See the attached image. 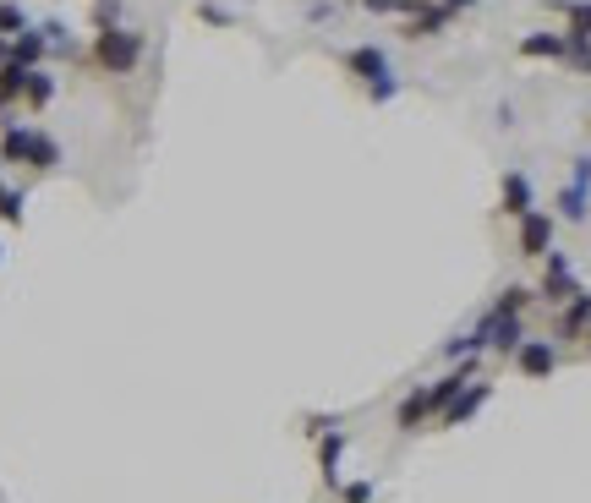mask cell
I'll return each instance as SVG.
<instances>
[{"mask_svg":"<svg viewBox=\"0 0 591 503\" xmlns=\"http://www.w3.org/2000/svg\"><path fill=\"white\" fill-rule=\"evenodd\" d=\"M586 329H591V290L559 307V339H586Z\"/></svg>","mask_w":591,"mask_h":503,"instance_id":"obj_11","label":"cell"},{"mask_svg":"<svg viewBox=\"0 0 591 503\" xmlns=\"http://www.w3.org/2000/svg\"><path fill=\"white\" fill-rule=\"evenodd\" d=\"M531 208H537V186H531V175L526 170H504V181H498V214L526 219Z\"/></svg>","mask_w":591,"mask_h":503,"instance_id":"obj_5","label":"cell"},{"mask_svg":"<svg viewBox=\"0 0 591 503\" xmlns=\"http://www.w3.org/2000/svg\"><path fill=\"white\" fill-rule=\"evenodd\" d=\"M340 460H345V432L329 427L318 438V471H323V487H329V493H340Z\"/></svg>","mask_w":591,"mask_h":503,"instance_id":"obj_9","label":"cell"},{"mask_svg":"<svg viewBox=\"0 0 591 503\" xmlns=\"http://www.w3.org/2000/svg\"><path fill=\"white\" fill-rule=\"evenodd\" d=\"M99 28H121V6H115V0H99Z\"/></svg>","mask_w":591,"mask_h":503,"instance_id":"obj_26","label":"cell"},{"mask_svg":"<svg viewBox=\"0 0 591 503\" xmlns=\"http://www.w3.org/2000/svg\"><path fill=\"white\" fill-rule=\"evenodd\" d=\"M586 197H591V159H575V175L564 181V192H559V219L581 225V219H586Z\"/></svg>","mask_w":591,"mask_h":503,"instance_id":"obj_7","label":"cell"},{"mask_svg":"<svg viewBox=\"0 0 591 503\" xmlns=\"http://www.w3.org/2000/svg\"><path fill=\"white\" fill-rule=\"evenodd\" d=\"M586 350H591V329H586Z\"/></svg>","mask_w":591,"mask_h":503,"instance_id":"obj_30","label":"cell"},{"mask_svg":"<svg viewBox=\"0 0 591 503\" xmlns=\"http://www.w3.org/2000/svg\"><path fill=\"white\" fill-rule=\"evenodd\" d=\"M488 400H493V383H466V389L455 394V405H449V411L438 416V421H444V427H460V421H471Z\"/></svg>","mask_w":591,"mask_h":503,"instance_id":"obj_10","label":"cell"},{"mask_svg":"<svg viewBox=\"0 0 591 503\" xmlns=\"http://www.w3.org/2000/svg\"><path fill=\"white\" fill-rule=\"evenodd\" d=\"M340 503H373V482H340Z\"/></svg>","mask_w":591,"mask_h":503,"instance_id":"obj_25","label":"cell"},{"mask_svg":"<svg viewBox=\"0 0 591 503\" xmlns=\"http://www.w3.org/2000/svg\"><path fill=\"white\" fill-rule=\"evenodd\" d=\"M22 208H28V197L0 181V219H6V225H22Z\"/></svg>","mask_w":591,"mask_h":503,"instance_id":"obj_23","label":"cell"},{"mask_svg":"<svg viewBox=\"0 0 591 503\" xmlns=\"http://www.w3.org/2000/svg\"><path fill=\"white\" fill-rule=\"evenodd\" d=\"M564 33H526L520 39V61H564Z\"/></svg>","mask_w":591,"mask_h":503,"instance_id":"obj_13","label":"cell"},{"mask_svg":"<svg viewBox=\"0 0 591 503\" xmlns=\"http://www.w3.org/2000/svg\"><path fill=\"white\" fill-rule=\"evenodd\" d=\"M581 296V279H575V263L570 252L553 247L548 257H542V279H537V301H553V307H564V301Z\"/></svg>","mask_w":591,"mask_h":503,"instance_id":"obj_3","label":"cell"},{"mask_svg":"<svg viewBox=\"0 0 591 503\" xmlns=\"http://www.w3.org/2000/svg\"><path fill=\"white\" fill-rule=\"evenodd\" d=\"M143 50H148V39L132 33V28H99L94 33V66L110 72V77H132L137 61H143Z\"/></svg>","mask_w":591,"mask_h":503,"instance_id":"obj_1","label":"cell"},{"mask_svg":"<svg viewBox=\"0 0 591 503\" xmlns=\"http://www.w3.org/2000/svg\"><path fill=\"white\" fill-rule=\"evenodd\" d=\"M449 11H466V6H477V0H444Z\"/></svg>","mask_w":591,"mask_h":503,"instance_id":"obj_28","label":"cell"},{"mask_svg":"<svg viewBox=\"0 0 591 503\" xmlns=\"http://www.w3.org/2000/svg\"><path fill=\"white\" fill-rule=\"evenodd\" d=\"M17 33H28V11L17 0H0V39H17Z\"/></svg>","mask_w":591,"mask_h":503,"instance_id":"obj_22","label":"cell"},{"mask_svg":"<svg viewBox=\"0 0 591 503\" xmlns=\"http://www.w3.org/2000/svg\"><path fill=\"white\" fill-rule=\"evenodd\" d=\"M553 11H564V22H570L564 33H575V39H591V0H553Z\"/></svg>","mask_w":591,"mask_h":503,"instance_id":"obj_18","label":"cell"},{"mask_svg":"<svg viewBox=\"0 0 591 503\" xmlns=\"http://www.w3.org/2000/svg\"><path fill=\"white\" fill-rule=\"evenodd\" d=\"M0 257H6V247H0Z\"/></svg>","mask_w":591,"mask_h":503,"instance_id":"obj_31","label":"cell"},{"mask_svg":"<svg viewBox=\"0 0 591 503\" xmlns=\"http://www.w3.org/2000/svg\"><path fill=\"white\" fill-rule=\"evenodd\" d=\"M61 165V143L50 132H33V148H28V170H55Z\"/></svg>","mask_w":591,"mask_h":503,"instance_id":"obj_20","label":"cell"},{"mask_svg":"<svg viewBox=\"0 0 591 503\" xmlns=\"http://www.w3.org/2000/svg\"><path fill=\"white\" fill-rule=\"evenodd\" d=\"M50 99H55V77L44 72V66H39V72H28V88H22V110H44Z\"/></svg>","mask_w":591,"mask_h":503,"instance_id":"obj_17","label":"cell"},{"mask_svg":"<svg viewBox=\"0 0 591 503\" xmlns=\"http://www.w3.org/2000/svg\"><path fill=\"white\" fill-rule=\"evenodd\" d=\"M197 17H203V22H214V28H225V11H219V6H208V0H203V6H197Z\"/></svg>","mask_w":591,"mask_h":503,"instance_id":"obj_27","label":"cell"},{"mask_svg":"<svg viewBox=\"0 0 591 503\" xmlns=\"http://www.w3.org/2000/svg\"><path fill=\"white\" fill-rule=\"evenodd\" d=\"M28 148H33V126H6L0 132V165H28Z\"/></svg>","mask_w":591,"mask_h":503,"instance_id":"obj_15","label":"cell"},{"mask_svg":"<svg viewBox=\"0 0 591 503\" xmlns=\"http://www.w3.org/2000/svg\"><path fill=\"white\" fill-rule=\"evenodd\" d=\"M553 236H559V219H553L548 208H531L526 219H515V252L520 257H548Z\"/></svg>","mask_w":591,"mask_h":503,"instance_id":"obj_4","label":"cell"},{"mask_svg":"<svg viewBox=\"0 0 591 503\" xmlns=\"http://www.w3.org/2000/svg\"><path fill=\"white\" fill-rule=\"evenodd\" d=\"M345 72L367 88V99H373V104H384V99L400 93V83H394V66H389V55L378 50V44H356V50H345Z\"/></svg>","mask_w":591,"mask_h":503,"instance_id":"obj_2","label":"cell"},{"mask_svg":"<svg viewBox=\"0 0 591 503\" xmlns=\"http://www.w3.org/2000/svg\"><path fill=\"white\" fill-rule=\"evenodd\" d=\"M11 61V39H0V66H6Z\"/></svg>","mask_w":591,"mask_h":503,"instance_id":"obj_29","label":"cell"},{"mask_svg":"<svg viewBox=\"0 0 591 503\" xmlns=\"http://www.w3.org/2000/svg\"><path fill=\"white\" fill-rule=\"evenodd\" d=\"M427 416H433V405H427V383H422V389H411V394L400 400V411H394V427H400V432H422Z\"/></svg>","mask_w":591,"mask_h":503,"instance_id":"obj_12","label":"cell"},{"mask_svg":"<svg viewBox=\"0 0 591 503\" xmlns=\"http://www.w3.org/2000/svg\"><path fill=\"white\" fill-rule=\"evenodd\" d=\"M537 301V290L531 285H504L498 290V301H493V312H509V318H526V307Z\"/></svg>","mask_w":591,"mask_h":503,"instance_id":"obj_19","label":"cell"},{"mask_svg":"<svg viewBox=\"0 0 591 503\" xmlns=\"http://www.w3.org/2000/svg\"><path fill=\"white\" fill-rule=\"evenodd\" d=\"M33 72H39V66H33ZM22 88H28V66L6 61L0 66V110H11V104L22 99Z\"/></svg>","mask_w":591,"mask_h":503,"instance_id":"obj_16","label":"cell"},{"mask_svg":"<svg viewBox=\"0 0 591 503\" xmlns=\"http://www.w3.org/2000/svg\"><path fill=\"white\" fill-rule=\"evenodd\" d=\"M44 55H50V39H44V28H28V33H17V39H11V61L17 66H39Z\"/></svg>","mask_w":591,"mask_h":503,"instance_id":"obj_14","label":"cell"},{"mask_svg":"<svg viewBox=\"0 0 591 503\" xmlns=\"http://www.w3.org/2000/svg\"><path fill=\"white\" fill-rule=\"evenodd\" d=\"M367 11H378V17H389V11H405V17H411L416 6H422V0H362Z\"/></svg>","mask_w":591,"mask_h":503,"instance_id":"obj_24","label":"cell"},{"mask_svg":"<svg viewBox=\"0 0 591 503\" xmlns=\"http://www.w3.org/2000/svg\"><path fill=\"white\" fill-rule=\"evenodd\" d=\"M509 361H515L526 378H553V372H559V339H531V334H526Z\"/></svg>","mask_w":591,"mask_h":503,"instance_id":"obj_6","label":"cell"},{"mask_svg":"<svg viewBox=\"0 0 591 503\" xmlns=\"http://www.w3.org/2000/svg\"><path fill=\"white\" fill-rule=\"evenodd\" d=\"M449 22H455V11L444 6V0H422V6L411 11V17H405V39H438V33L449 28Z\"/></svg>","mask_w":591,"mask_h":503,"instance_id":"obj_8","label":"cell"},{"mask_svg":"<svg viewBox=\"0 0 591 503\" xmlns=\"http://www.w3.org/2000/svg\"><path fill=\"white\" fill-rule=\"evenodd\" d=\"M564 66H570V72H581V77H591V39H575V33H564Z\"/></svg>","mask_w":591,"mask_h":503,"instance_id":"obj_21","label":"cell"}]
</instances>
